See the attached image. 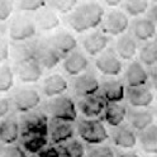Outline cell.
Masks as SVG:
<instances>
[{
    "mask_svg": "<svg viewBox=\"0 0 157 157\" xmlns=\"http://www.w3.org/2000/svg\"><path fill=\"white\" fill-rule=\"evenodd\" d=\"M34 60L41 65L42 68L52 70L61 62L62 57L53 50L48 42H37Z\"/></svg>",
    "mask_w": 157,
    "mask_h": 157,
    "instance_id": "11",
    "label": "cell"
},
{
    "mask_svg": "<svg viewBox=\"0 0 157 157\" xmlns=\"http://www.w3.org/2000/svg\"><path fill=\"white\" fill-rule=\"evenodd\" d=\"M47 42L61 57H66L70 53H72L74 51H76L77 47L76 38L67 31H60L55 33Z\"/></svg>",
    "mask_w": 157,
    "mask_h": 157,
    "instance_id": "10",
    "label": "cell"
},
{
    "mask_svg": "<svg viewBox=\"0 0 157 157\" xmlns=\"http://www.w3.org/2000/svg\"><path fill=\"white\" fill-rule=\"evenodd\" d=\"M86 157H115V155H114V151L109 146L99 144V146L93 147V148L87 152Z\"/></svg>",
    "mask_w": 157,
    "mask_h": 157,
    "instance_id": "38",
    "label": "cell"
},
{
    "mask_svg": "<svg viewBox=\"0 0 157 157\" xmlns=\"http://www.w3.org/2000/svg\"><path fill=\"white\" fill-rule=\"evenodd\" d=\"M34 22L37 29L42 32H52L61 24L60 17L51 8H43L39 12H37L34 17Z\"/></svg>",
    "mask_w": 157,
    "mask_h": 157,
    "instance_id": "21",
    "label": "cell"
},
{
    "mask_svg": "<svg viewBox=\"0 0 157 157\" xmlns=\"http://www.w3.org/2000/svg\"><path fill=\"white\" fill-rule=\"evenodd\" d=\"M100 95L109 104L121 103L125 96V87L118 80H108L100 85Z\"/></svg>",
    "mask_w": 157,
    "mask_h": 157,
    "instance_id": "23",
    "label": "cell"
},
{
    "mask_svg": "<svg viewBox=\"0 0 157 157\" xmlns=\"http://www.w3.org/2000/svg\"><path fill=\"white\" fill-rule=\"evenodd\" d=\"M82 48L85 52L90 56H99L106 50V46L109 44V38L103 32L93 31L86 33L82 38Z\"/></svg>",
    "mask_w": 157,
    "mask_h": 157,
    "instance_id": "16",
    "label": "cell"
},
{
    "mask_svg": "<svg viewBox=\"0 0 157 157\" xmlns=\"http://www.w3.org/2000/svg\"><path fill=\"white\" fill-rule=\"evenodd\" d=\"M155 113H156V117H157V105H156V109H155Z\"/></svg>",
    "mask_w": 157,
    "mask_h": 157,
    "instance_id": "47",
    "label": "cell"
},
{
    "mask_svg": "<svg viewBox=\"0 0 157 157\" xmlns=\"http://www.w3.org/2000/svg\"><path fill=\"white\" fill-rule=\"evenodd\" d=\"M138 141L141 143L142 150L148 153H157V124H151L146 129L138 133Z\"/></svg>",
    "mask_w": 157,
    "mask_h": 157,
    "instance_id": "29",
    "label": "cell"
},
{
    "mask_svg": "<svg viewBox=\"0 0 157 157\" xmlns=\"http://www.w3.org/2000/svg\"><path fill=\"white\" fill-rule=\"evenodd\" d=\"M115 53L122 60H125V61L133 60L137 55V43L134 41V38L125 33L118 37L115 43Z\"/></svg>",
    "mask_w": 157,
    "mask_h": 157,
    "instance_id": "25",
    "label": "cell"
},
{
    "mask_svg": "<svg viewBox=\"0 0 157 157\" xmlns=\"http://www.w3.org/2000/svg\"><path fill=\"white\" fill-rule=\"evenodd\" d=\"M148 0H125L124 9L127 14L132 17H138L148 10Z\"/></svg>",
    "mask_w": 157,
    "mask_h": 157,
    "instance_id": "33",
    "label": "cell"
},
{
    "mask_svg": "<svg viewBox=\"0 0 157 157\" xmlns=\"http://www.w3.org/2000/svg\"><path fill=\"white\" fill-rule=\"evenodd\" d=\"M37 25L34 19L27 15H18L13 18V21L9 24L8 36L14 43L19 42H28L36 36Z\"/></svg>",
    "mask_w": 157,
    "mask_h": 157,
    "instance_id": "5",
    "label": "cell"
},
{
    "mask_svg": "<svg viewBox=\"0 0 157 157\" xmlns=\"http://www.w3.org/2000/svg\"><path fill=\"white\" fill-rule=\"evenodd\" d=\"M155 2H157V0H155Z\"/></svg>",
    "mask_w": 157,
    "mask_h": 157,
    "instance_id": "48",
    "label": "cell"
},
{
    "mask_svg": "<svg viewBox=\"0 0 157 157\" xmlns=\"http://www.w3.org/2000/svg\"><path fill=\"white\" fill-rule=\"evenodd\" d=\"M14 12L13 0H0V23H4L10 19Z\"/></svg>",
    "mask_w": 157,
    "mask_h": 157,
    "instance_id": "37",
    "label": "cell"
},
{
    "mask_svg": "<svg viewBox=\"0 0 157 157\" xmlns=\"http://www.w3.org/2000/svg\"><path fill=\"white\" fill-rule=\"evenodd\" d=\"M18 9L24 13H37L46 8L48 0H18Z\"/></svg>",
    "mask_w": 157,
    "mask_h": 157,
    "instance_id": "36",
    "label": "cell"
},
{
    "mask_svg": "<svg viewBox=\"0 0 157 157\" xmlns=\"http://www.w3.org/2000/svg\"><path fill=\"white\" fill-rule=\"evenodd\" d=\"M129 27V19L122 10H110L104 15L101 22V32L109 36H122Z\"/></svg>",
    "mask_w": 157,
    "mask_h": 157,
    "instance_id": "7",
    "label": "cell"
},
{
    "mask_svg": "<svg viewBox=\"0 0 157 157\" xmlns=\"http://www.w3.org/2000/svg\"><path fill=\"white\" fill-rule=\"evenodd\" d=\"M36 44L37 42H19L10 44V57L14 60V62L22 63L34 58L36 52Z\"/></svg>",
    "mask_w": 157,
    "mask_h": 157,
    "instance_id": "26",
    "label": "cell"
},
{
    "mask_svg": "<svg viewBox=\"0 0 157 157\" xmlns=\"http://www.w3.org/2000/svg\"><path fill=\"white\" fill-rule=\"evenodd\" d=\"M75 129L70 122L52 119L48 125V137L55 144H63L74 138Z\"/></svg>",
    "mask_w": 157,
    "mask_h": 157,
    "instance_id": "12",
    "label": "cell"
},
{
    "mask_svg": "<svg viewBox=\"0 0 157 157\" xmlns=\"http://www.w3.org/2000/svg\"><path fill=\"white\" fill-rule=\"evenodd\" d=\"M48 136H24L21 137L22 142L21 147L31 155H38L41 151H43L48 144Z\"/></svg>",
    "mask_w": 157,
    "mask_h": 157,
    "instance_id": "30",
    "label": "cell"
},
{
    "mask_svg": "<svg viewBox=\"0 0 157 157\" xmlns=\"http://www.w3.org/2000/svg\"><path fill=\"white\" fill-rule=\"evenodd\" d=\"M15 75L18 80L23 84H36L41 80L43 75V68L33 58V60L18 63L15 68Z\"/></svg>",
    "mask_w": 157,
    "mask_h": 157,
    "instance_id": "14",
    "label": "cell"
},
{
    "mask_svg": "<svg viewBox=\"0 0 157 157\" xmlns=\"http://www.w3.org/2000/svg\"><path fill=\"white\" fill-rule=\"evenodd\" d=\"M104 15L105 10L99 3L86 2L78 4L70 14H67L66 22L74 32L84 33L101 25Z\"/></svg>",
    "mask_w": 157,
    "mask_h": 157,
    "instance_id": "1",
    "label": "cell"
},
{
    "mask_svg": "<svg viewBox=\"0 0 157 157\" xmlns=\"http://www.w3.org/2000/svg\"><path fill=\"white\" fill-rule=\"evenodd\" d=\"M150 76L152 77V86H153V91H155V94H156V96H157V70H153V71L150 74Z\"/></svg>",
    "mask_w": 157,
    "mask_h": 157,
    "instance_id": "44",
    "label": "cell"
},
{
    "mask_svg": "<svg viewBox=\"0 0 157 157\" xmlns=\"http://www.w3.org/2000/svg\"><path fill=\"white\" fill-rule=\"evenodd\" d=\"M140 61L147 67H157V42H147L140 51Z\"/></svg>",
    "mask_w": 157,
    "mask_h": 157,
    "instance_id": "31",
    "label": "cell"
},
{
    "mask_svg": "<svg viewBox=\"0 0 157 157\" xmlns=\"http://www.w3.org/2000/svg\"><path fill=\"white\" fill-rule=\"evenodd\" d=\"M10 58V43L4 37H0V65L6 63Z\"/></svg>",
    "mask_w": 157,
    "mask_h": 157,
    "instance_id": "40",
    "label": "cell"
},
{
    "mask_svg": "<svg viewBox=\"0 0 157 157\" xmlns=\"http://www.w3.org/2000/svg\"><path fill=\"white\" fill-rule=\"evenodd\" d=\"M21 138V124L19 119L13 115H8L0 121V143L12 146Z\"/></svg>",
    "mask_w": 157,
    "mask_h": 157,
    "instance_id": "15",
    "label": "cell"
},
{
    "mask_svg": "<svg viewBox=\"0 0 157 157\" xmlns=\"http://www.w3.org/2000/svg\"><path fill=\"white\" fill-rule=\"evenodd\" d=\"M76 131L78 137L86 143L94 144V146H99L103 144L108 138L109 134L106 132V128L104 124L96 119V118H84L77 122L76 125Z\"/></svg>",
    "mask_w": 157,
    "mask_h": 157,
    "instance_id": "3",
    "label": "cell"
},
{
    "mask_svg": "<svg viewBox=\"0 0 157 157\" xmlns=\"http://www.w3.org/2000/svg\"><path fill=\"white\" fill-rule=\"evenodd\" d=\"M147 15H148L147 18L151 19L153 23L157 22V2H155V3L148 8V10H147Z\"/></svg>",
    "mask_w": 157,
    "mask_h": 157,
    "instance_id": "43",
    "label": "cell"
},
{
    "mask_svg": "<svg viewBox=\"0 0 157 157\" xmlns=\"http://www.w3.org/2000/svg\"><path fill=\"white\" fill-rule=\"evenodd\" d=\"M127 100L128 103L136 108V109H140V108H147L153 103L155 99V94L152 93V90H150L148 87L146 86H141V87H127Z\"/></svg>",
    "mask_w": 157,
    "mask_h": 157,
    "instance_id": "20",
    "label": "cell"
},
{
    "mask_svg": "<svg viewBox=\"0 0 157 157\" xmlns=\"http://www.w3.org/2000/svg\"><path fill=\"white\" fill-rule=\"evenodd\" d=\"M110 137L113 140V143L123 150H132L137 144V136L134 132L127 125H119L113 128Z\"/></svg>",
    "mask_w": 157,
    "mask_h": 157,
    "instance_id": "22",
    "label": "cell"
},
{
    "mask_svg": "<svg viewBox=\"0 0 157 157\" xmlns=\"http://www.w3.org/2000/svg\"><path fill=\"white\" fill-rule=\"evenodd\" d=\"M67 89H68V82L60 74H52L47 76L42 82V93L48 99L63 95L67 91Z\"/></svg>",
    "mask_w": 157,
    "mask_h": 157,
    "instance_id": "18",
    "label": "cell"
},
{
    "mask_svg": "<svg viewBox=\"0 0 157 157\" xmlns=\"http://www.w3.org/2000/svg\"><path fill=\"white\" fill-rule=\"evenodd\" d=\"M44 109L47 115H50L52 119L70 123L77 119V106L70 96L60 95L52 98L47 101Z\"/></svg>",
    "mask_w": 157,
    "mask_h": 157,
    "instance_id": "2",
    "label": "cell"
},
{
    "mask_svg": "<svg viewBox=\"0 0 157 157\" xmlns=\"http://www.w3.org/2000/svg\"><path fill=\"white\" fill-rule=\"evenodd\" d=\"M0 157H28L27 152L21 146H6L0 151Z\"/></svg>",
    "mask_w": 157,
    "mask_h": 157,
    "instance_id": "39",
    "label": "cell"
},
{
    "mask_svg": "<svg viewBox=\"0 0 157 157\" xmlns=\"http://www.w3.org/2000/svg\"><path fill=\"white\" fill-rule=\"evenodd\" d=\"M71 90L74 96L78 99H84L86 96L98 94V91L100 90V82L91 72H84L72 78Z\"/></svg>",
    "mask_w": 157,
    "mask_h": 157,
    "instance_id": "8",
    "label": "cell"
},
{
    "mask_svg": "<svg viewBox=\"0 0 157 157\" xmlns=\"http://www.w3.org/2000/svg\"><path fill=\"white\" fill-rule=\"evenodd\" d=\"M21 137L24 136H48V117L42 112L32 110L19 118Z\"/></svg>",
    "mask_w": 157,
    "mask_h": 157,
    "instance_id": "4",
    "label": "cell"
},
{
    "mask_svg": "<svg viewBox=\"0 0 157 157\" xmlns=\"http://www.w3.org/2000/svg\"><path fill=\"white\" fill-rule=\"evenodd\" d=\"M132 32L136 39L150 42L156 37V25L148 18H138L132 23Z\"/></svg>",
    "mask_w": 157,
    "mask_h": 157,
    "instance_id": "24",
    "label": "cell"
},
{
    "mask_svg": "<svg viewBox=\"0 0 157 157\" xmlns=\"http://www.w3.org/2000/svg\"><path fill=\"white\" fill-rule=\"evenodd\" d=\"M106 101L100 94H95L91 96H86L84 99H80L77 103V109L85 118H96L101 113H104L106 108Z\"/></svg>",
    "mask_w": 157,
    "mask_h": 157,
    "instance_id": "13",
    "label": "cell"
},
{
    "mask_svg": "<svg viewBox=\"0 0 157 157\" xmlns=\"http://www.w3.org/2000/svg\"><path fill=\"white\" fill-rule=\"evenodd\" d=\"M12 100L8 98H0V121L8 117L12 109Z\"/></svg>",
    "mask_w": 157,
    "mask_h": 157,
    "instance_id": "41",
    "label": "cell"
},
{
    "mask_svg": "<svg viewBox=\"0 0 157 157\" xmlns=\"http://www.w3.org/2000/svg\"><path fill=\"white\" fill-rule=\"evenodd\" d=\"M62 155L65 157H84L85 156V147L77 140H70L63 143L62 146Z\"/></svg>",
    "mask_w": 157,
    "mask_h": 157,
    "instance_id": "34",
    "label": "cell"
},
{
    "mask_svg": "<svg viewBox=\"0 0 157 157\" xmlns=\"http://www.w3.org/2000/svg\"><path fill=\"white\" fill-rule=\"evenodd\" d=\"M124 78L128 87H141L147 85L150 80V74L147 72V70L141 62L132 61L125 70Z\"/></svg>",
    "mask_w": 157,
    "mask_h": 157,
    "instance_id": "17",
    "label": "cell"
},
{
    "mask_svg": "<svg viewBox=\"0 0 157 157\" xmlns=\"http://www.w3.org/2000/svg\"><path fill=\"white\" fill-rule=\"evenodd\" d=\"M104 3L106 4V6H110V8H115L119 4L123 3V0H104Z\"/></svg>",
    "mask_w": 157,
    "mask_h": 157,
    "instance_id": "45",
    "label": "cell"
},
{
    "mask_svg": "<svg viewBox=\"0 0 157 157\" xmlns=\"http://www.w3.org/2000/svg\"><path fill=\"white\" fill-rule=\"evenodd\" d=\"M95 68L104 76H118L123 71V63L113 50H105L96 57Z\"/></svg>",
    "mask_w": 157,
    "mask_h": 157,
    "instance_id": "9",
    "label": "cell"
},
{
    "mask_svg": "<svg viewBox=\"0 0 157 157\" xmlns=\"http://www.w3.org/2000/svg\"><path fill=\"white\" fill-rule=\"evenodd\" d=\"M62 67L63 71L70 75V76H78L84 74L87 67H89V60L86 58V56L78 51H74L68 56L65 57V60L62 61Z\"/></svg>",
    "mask_w": 157,
    "mask_h": 157,
    "instance_id": "19",
    "label": "cell"
},
{
    "mask_svg": "<svg viewBox=\"0 0 157 157\" xmlns=\"http://www.w3.org/2000/svg\"><path fill=\"white\" fill-rule=\"evenodd\" d=\"M12 105L19 113H29L36 110V108L41 104V94L34 87H21L17 89L12 96Z\"/></svg>",
    "mask_w": 157,
    "mask_h": 157,
    "instance_id": "6",
    "label": "cell"
},
{
    "mask_svg": "<svg viewBox=\"0 0 157 157\" xmlns=\"http://www.w3.org/2000/svg\"><path fill=\"white\" fill-rule=\"evenodd\" d=\"M125 117H127V108L121 103L108 104L104 110V121L113 128L122 125Z\"/></svg>",
    "mask_w": 157,
    "mask_h": 157,
    "instance_id": "28",
    "label": "cell"
},
{
    "mask_svg": "<svg viewBox=\"0 0 157 157\" xmlns=\"http://www.w3.org/2000/svg\"><path fill=\"white\" fill-rule=\"evenodd\" d=\"M128 122L129 125L137 132H142L147 127L153 124V115L148 110L143 109H132L128 112Z\"/></svg>",
    "mask_w": 157,
    "mask_h": 157,
    "instance_id": "27",
    "label": "cell"
},
{
    "mask_svg": "<svg viewBox=\"0 0 157 157\" xmlns=\"http://www.w3.org/2000/svg\"><path fill=\"white\" fill-rule=\"evenodd\" d=\"M14 76L15 72L10 65H0V94L9 93L14 87Z\"/></svg>",
    "mask_w": 157,
    "mask_h": 157,
    "instance_id": "32",
    "label": "cell"
},
{
    "mask_svg": "<svg viewBox=\"0 0 157 157\" xmlns=\"http://www.w3.org/2000/svg\"><path fill=\"white\" fill-rule=\"evenodd\" d=\"M48 5L56 13L67 15L77 6V0H48Z\"/></svg>",
    "mask_w": 157,
    "mask_h": 157,
    "instance_id": "35",
    "label": "cell"
},
{
    "mask_svg": "<svg viewBox=\"0 0 157 157\" xmlns=\"http://www.w3.org/2000/svg\"><path fill=\"white\" fill-rule=\"evenodd\" d=\"M118 157H141L137 152H133V151H131V152H123V153H119L118 155Z\"/></svg>",
    "mask_w": 157,
    "mask_h": 157,
    "instance_id": "46",
    "label": "cell"
},
{
    "mask_svg": "<svg viewBox=\"0 0 157 157\" xmlns=\"http://www.w3.org/2000/svg\"><path fill=\"white\" fill-rule=\"evenodd\" d=\"M38 157H65V156L56 147H46L43 151L38 153Z\"/></svg>",
    "mask_w": 157,
    "mask_h": 157,
    "instance_id": "42",
    "label": "cell"
}]
</instances>
